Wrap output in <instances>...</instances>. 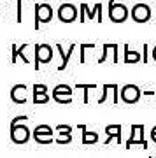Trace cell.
Wrapping results in <instances>:
<instances>
[{"label": "cell", "instance_id": "6da1fadb", "mask_svg": "<svg viewBox=\"0 0 156 158\" xmlns=\"http://www.w3.org/2000/svg\"><path fill=\"white\" fill-rule=\"evenodd\" d=\"M25 123H28V116L21 114L11 121V130H9V137L14 144H27L30 141V128Z\"/></svg>", "mask_w": 156, "mask_h": 158}, {"label": "cell", "instance_id": "7a4b0ae2", "mask_svg": "<svg viewBox=\"0 0 156 158\" xmlns=\"http://www.w3.org/2000/svg\"><path fill=\"white\" fill-rule=\"evenodd\" d=\"M34 69L35 70H39L40 65H44V63H49L53 60V48L49 44H35L34 46Z\"/></svg>", "mask_w": 156, "mask_h": 158}, {"label": "cell", "instance_id": "3957f363", "mask_svg": "<svg viewBox=\"0 0 156 158\" xmlns=\"http://www.w3.org/2000/svg\"><path fill=\"white\" fill-rule=\"evenodd\" d=\"M109 19L112 23H123L128 19V7L121 4L119 0H109Z\"/></svg>", "mask_w": 156, "mask_h": 158}, {"label": "cell", "instance_id": "277c9868", "mask_svg": "<svg viewBox=\"0 0 156 158\" xmlns=\"http://www.w3.org/2000/svg\"><path fill=\"white\" fill-rule=\"evenodd\" d=\"M140 97H142V91L137 85L133 83H128V85H125L119 90V98H121L125 104H137L140 100Z\"/></svg>", "mask_w": 156, "mask_h": 158}, {"label": "cell", "instance_id": "5b68a950", "mask_svg": "<svg viewBox=\"0 0 156 158\" xmlns=\"http://www.w3.org/2000/svg\"><path fill=\"white\" fill-rule=\"evenodd\" d=\"M53 7L49 4H35V30L40 28L42 23H49L53 19Z\"/></svg>", "mask_w": 156, "mask_h": 158}, {"label": "cell", "instance_id": "8992f818", "mask_svg": "<svg viewBox=\"0 0 156 158\" xmlns=\"http://www.w3.org/2000/svg\"><path fill=\"white\" fill-rule=\"evenodd\" d=\"M135 144H139L144 149H147V141H146V137H144V125H132V135H130L128 141L125 142V148L130 149Z\"/></svg>", "mask_w": 156, "mask_h": 158}, {"label": "cell", "instance_id": "52a82bcc", "mask_svg": "<svg viewBox=\"0 0 156 158\" xmlns=\"http://www.w3.org/2000/svg\"><path fill=\"white\" fill-rule=\"evenodd\" d=\"M153 16V12H151V7L147 4H135L132 9H130V18L133 19L135 23H147Z\"/></svg>", "mask_w": 156, "mask_h": 158}, {"label": "cell", "instance_id": "ba28073f", "mask_svg": "<svg viewBox=\"0 0 156 158\" xmlns=\"http://www.w3.org/2000/svg\"><path fill=\"white\" fill-rule=\"evenodd\" d=\"M32 137H34V141L37 144H51V142H55L53 128L49 125H37L34 128V132H32Z\"/></svg>", "mask_w": 156, "mask_h": 158}, {"label": "cell", "instance_id": "9c48e42d", "mask_svg": "<svg viewBox=\"0 0 156 158\" xmlns=\"http://www.w3.org/2000/svg\"><path fill=\"white\" fill-rule=\"evenodd\" d=\"M53 100L58 102V104H70L72 102V88L65 83H60L58 86H55V90H53Z\"/></svg>", "mask_w": 156, "mask_h": 158}, {"label": "cell", "instance_id": "30bf717a", "mask_svg": "<svg viewBox=\"0 0 156 158\" xmlns=\"http://www.w3.org/2000/svg\"><path fill=\"white\" fill-rule=\"evenodd\" d=\"M79 16V9L74 4H61L58 7V19L61 23H72Z\"/></svg>", "mask_w": 156, "mask_h": 158}, {"label": "cell", "instance_id": "8fae6325", "mask_svg": "<svg viewBox=\"0 0 156 158\" xmlns=\"http://www.w3.org/2000/svg\"><path fill=\"white\" fill-rule=\"evenodd\" d=\"M79 11H81V21H84L86 18H88V19L96 18L98 23H102V4L100 2L95 4V7H93L91 11H89V7L86 6V4H81V6H79Z\"/></svg>", "mask_w": 156, "mask_h": 158}, {"label": "cell", "instance_id": "7c38bea8", "mask_svg": "<svg viewBox=\"0 0 156 158\" xmlns=\"http://www.w3.org/2000/svg\"><path fill=\"white\" fill-rule=\"evenodd\" d=\"M27 91H28V86L25 85V83H16V85L11 88V93H9V97H11V100L14 102V104H25L27 102Z\"/></svg>", "mask_w": 156, "mask_h": 158}, {"label": "cell", "instance_id": "4fadbf2b", "mask_svg": "<svg viewBox=\"0 0 156 158\" xmlns=\"http://www.w3.org/2000/svg\"><path fill=\"white\" fill-rule=\"evenodd\" d=\"M32 90H34V97H32L34 104H47L49 102L51 97L47 95V86L44 83H35L32 86Z\"/></svg>", "mask_w": 156, "mask_h": 158}, {"label": "cell", "instance_id": "5bb4252c", "mask_svg": "<svg viewBox=\"0 0 156 158\" xmlns=\"http://www.w3.org/2000/svg\"><path fill=\"white\" fill-rule=\"evenodd\" d=\"M56 134H58V137L55 139V142H58V144H70L72 142V127L70 125H58Z\"/></svg>", "mask_w": 156, "mask_h": 158}, {"label": "cell", "instance_id": "9a60e30c", "mask_svg": "<svg viewBox=\"0 0 156 158\" xmlns=\"http://www.w3.org/2000/svg\"><path fill=\"white\" fill-rule=\"evenodd\" d=\"M121 132H123V127H121V125H107V127H105V135H107V139L104 141V144H109L112 139L121 144V142H123Z\"/></svg>", "mask_w": 156, "mask_h": 158}, {"label": "cell", "instance_id": "2e32d148", "mask_svg": "<svg viewBox=\"0 0 156 158\" xmlns=\"http://www.w3.org/2000/svg\"><path fill=\"white\" fill-rule=\"evenodd\" d=\"M56 49H58V53H60V56H61V65L58 67V70H65L67 65H68V60H70V55H72L74 49H76V44L70 42V46H68L67 51L63 49V44H56Z\"/></svg>", "mask_w": 156, "mask_h": 158}, {"label": "cell", "instance_id": "e0dca14e", "mask_svg": "<svg viewBox=\"0 0 156 158\" xmlns=\"http://www.w3.org/2000/svg\"><path fill=\"white\" fill-rule=\"evenodd\" d=\"M117 83H105V85L102 86V97H98V104H105V100H107V97H109V91H114V104L117 102Z\"/></svg>", "mask_w": 156, "mask_h": 158}, {"label": "cell", "instance_id": "ac0fdd59", "mask_svg": "<svg viewBox=\"0 0 156 158\" xmlns=\"http://www.w3.org/2000/svg\"><path fill=\"white\" fill-rule=\"evenodd\" d=\"M11 49H12L11 63H16V58H21L25 63H30V58H28L27 55H23V53L28 49V44H21L19 48H16V44H12V46H11Z\"/></svg>", "mask_w": 156, "mask_h": 158}, {"label": "cell", "instance_id": "d6986e66", "mask_svg": "<svg viewBox=\"0 0 156 158\" xmlns=\"http://www.w3.org/2000/svg\"><path fill=\"white\" fill-rule=\"evenodd\" d=\"M79 128L83 130V144L84 146H91L98 142V134L96 132H89L86 130V125H79Z\"/></svg>", "mask_w": 156, "mask_h": 158}, {"label": "cell", "instance_id": "ffe728a7", "mask_svg": "<svg viewBox=\"0 0 156 158\" xmlns=\"http://www.w3.org/2000/svg\"><path fill=\"white\" fill-rule=\"evenodd\" d=\"M125 63H137L140 62V53L135 49H130L128 44H125V56H123Z\"/></svg>", "mask_w": 156, "mask_h": 158}, {"label": "cell", "instance_id": "44dd1931", "mask_svg": "<svg viewBox=\"0 0 156 158\" xmlns=\"http://www.w3.org/2000/svg\"><path fill=\"white\" fill-rule=\"evenodd\" d=\"M76 88H79V90H84V98H83V102H84V104H88V102H89L88 90H95L96 85H95V83H88V85H84V83H77V85H76Z\"/></svg>", "mask_w": 156, "mask_h": 158}, {"label": "cell", "instance_id": "7402d4cb", "mask_svg": "<svg viewBox=\"0 0 156 158\" xmlns=\"http://www.w3.org/2000/svg\"><path fill=\"white\" fill-rule=\"evenodd\" d=\"M109 49L117 51V44H116V42H114V44H104V55L98 58V63H104L107 60V53H109Z\"/></svg>", "mask_w": 156, "mask_h": 158}, {"label": "cell", "instance_id": "603a6c76", "mask_svg": "<svg viewBox=\"0 0 156 158\" xmlns=\"http://www.w3.org/2000/svg\"><path fill=\"white\" fill-rule=\"evenodd\" d=\"M86 48H95V44H81V56H79V62L84 63V53H86Z\"/></svg>", "mask_w": 156, "mask_h": 158}, {"label": "cell", "instance_id": "cb8c5ba5", "mask_svg": "<svg viewBox=\"0 0 156 158\" xmlns=\"http://www.w3.org/2000/svg\"><path fill=\"white\" fill-rule=\"evenodd\" d=\"M14 2L18 4V16H16V19L21 23V19H23V16H21V2H23V0H14Z\"/></svg>", "mask_w": 156, "mask_h": 158}, {"label": "cell", "instance_id": "d4e9b609", "mask_svg": "<svg viewBox=\"0 0 156 158\" xmlns=\"http://www.w3.org/2000/svg\"><path fill=\"white\" fill-rule=\"evenodd\" d=\"M142 48H144V56H142V62H144V63H147V60H149V56H147V51H149V46H147V44H144Z\"/></svg>", "mask_w": 156, "mask_h": 158}, {"label": "cell", "instance_id": "484cf974", "mask_svg": "<svg viewBox=\"0 0 156 158\" xmlns=\"http://www.w3.org/2000/svg\"><path fill=\"white\" fill-rule=\"evenodd\" d=\"M151 139H153V142L156 144V127H153V130H151Z\"/></svg>", "mask_w": 156, "mask_h": 158}, {"label": "cell", "instance_id": "4316f807", "mask_svg": "<svg viewBox=\"0 0 156 158\" xmlns=\"http://www.w3.org/2000/svg\"><path fill=\"white\" fill-rule=\"evenodd\" d=\"M154 91H142V97H153Z\"/></svg>", "mask_w": 156, "mask_h": 158}, {"label": "cell", "instance_id": "83f0119b", "mask_svg": "<svg viewBox=\"0 0 156 158\" xmlns=\"http://www.w3.org/2000/svg\"><path fill=\"white\" fill-rule=\"evenodd\" d=\"M151 58H153V60L156 62V46L153 48V51H151Z\"/></svg>", "mask_w": 156, "mask_h": 158}, {"label": "cell", "instance_id": "f1b7e54d", "mask_svg": "<svg viewBox=\"0 0 156 158\" xmlns=\"http://www.w3.org/2000/svg\"><path fill=\"white\" fill-rule=\"evenodd\" d=\"M151 158H154V156H151Z\"/></svg>", "mask_w": 156, "mask_h": 158}]
</instances>
